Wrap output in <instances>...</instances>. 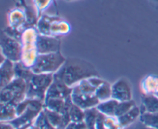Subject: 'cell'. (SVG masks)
Wrapping results in <instances>:
<instances>
[{
  "label": "cell",
  "mask_w": 158,
  "mask_h": 129,
  "mask_svg": "<svg viewBox=\"0 0 158 129\" xmlns=\"http://www.w3.org/2000/svg\"><path fill=\"white\" fill-rule=\"evenodd\" d=\"M97 76L99 77V74L92 63L76 57L66 58L60 69L53 74L54 78L60 80L70 88L84 79Z\"/></svg>",
  "instance_id": "6da1fadb"
},
{
  "label": "cell",
  "mask_w": 158,
  "mask_h": 129,
  "mask_svg": "<svg viewBox=\"0 0 158 129\" xmlns=\"http://www.w3.org/2000/svg\"><path fill=\"white\" fill-rule=\"evenodd\" d=\"M25 81L26 83V98L36 99L44 102L47 90L53 81V74L32 72Z\"/></svg>",
  "instance_id": "7a4b0ae2"
},
{
  "label": "cell",
  "mask_w": 158,
  "mask_h": 129,
  "mask_svg": "<svg viewBox=\"0 0 158 129\" xmlns=\"http://www.w3.org/2000/svg\"><path fill=\"white\" fill-rule=\"evenodd\" d=\"M38 31L33 27H28L23 31L20 43L22 44V55L20 63L26 67L33 66L38 56L36 40Z\"/></svg>",
  "instance_id": "3957f363"
},
{
  "label": "cell",
  "mask_w": 158,
  "mask_h": 129,
  "mask_svg": "<svg viewBox=\"0 0 158 129\" xmlns=\"http://www.w3.org/2000/svg\"><path fill=\"white\" fill-rule=\"evenodd\" d=\"M26 98V81L23 78L15 77L9 84L0 91V107L5 105L17 106Z\"/></svg>",
  "instance_id": "277c9868"
},
{
  "label": "cell",
  "mask_w": 158,
  "mask_h": 129,
  "mask_svg": "<svg viewBox=\"0 0 158 129\" xmlns=\"http://www.w3.org/2000/svg\"><path fill=\"white\" fill-rule=\"evenodd\" d=\"M60 52L38 54L31 70L35 74H55L66 61Z\"/></svg>",
  "instance_id": "5b68a950"
},
{
  "label": "cell",
  "mask_w": 158,
  "mask_h": 129,
  "mask_svg": "<svg viewBox=\"0 0 158 129\" xmlns=\"http://www.w3.org/2000/svg\"><path fill=\"white\" fill-rule=\"evenodd\" d=\"M27 107L20 115L10 122L15 128L34 122L39 114L44 108V102L36 99L26 98Z\"/></svg>",
  "instance_id": "8992f818"
},
{
  "label": "cell",
  "mask_w": 158,
  "mask_h": 129,
  "mask_svg": "<svg viewBox=\"0 0 158 129\" xmlns=\"http://www.w3.org/2000/svg\"><path fill=\"white\" fill-rule=\"evenodd\" d=\"M0 48L6 60L13 63L20 62L22 55V44L20 41L5 32H0Z\"/></svg>",
  "instance_id": "52a82bcc"
},
{
  "label": "cell",
  "mask_w": 158,
  "mask_h": 129,
  "mask_svg": "<svg viewBox=\"0 0 158 129\" xmlns=\"http://www.w3.org/2000/svg\"><path fill=\"white\" fill-rule=\"evenodd\" d=\"M60 46H61V41L60 39L57 38V37L38 34L36 40L38 54L60 52Z\"/></svg>",
  "instance_id": "ba28073f"
},
{
  "label": "cell",
  "mask_w": 158,
  "mask_h": 129,
  "mask_svg": "<svg viewBox=\"0 0 158 129\" xmlns=\"http://www.w3.org/2000/svg\"><path fill=\"white\" fill-rule=\"evenodd\" d=\"M112 88V98L118 101L132 100V89L130 82L125 78H120L115 82Z\"/></svg>",
  "instance_id": "9c48e42d"
},
{
  "label": "cell",
  "mask_w": 158,
  "mask_h": 129,
  "mask_svg": "<svg viewBox=\"0 0 158 129\" xmlns=\"http://www.w3.org/2000/svg\"><path fill=\"white\" fill-rule=\"evenodd\" d=\"M73 88L67 86L60 80L53 77V81L49 86L46 94V98H61L66 99L72 94Z\"/></svg>",
  "instance_id": "30bf717a"
},
{
  "label": "cell",
  "mask_w": 158,
  "mask_h": 129,
  "mask_svg": "<svg viewBox=\"0 0 158 129\" xmlns=\"http://www.w3.org/2000/svg\"><path fill=\"white\" fill-rule=\"evenodd\" d=\"M72 104L71 96L66 99L48 98L45 99L44 108L60 114H66L69 112V109Z\"/></svg>",
  "instance_id": "8fae6325"
},
{
  "label": "cell",
  "mask_w": 158,
  "mask_h": 129,
  "mask_svg": "<svg viewBox=\"0 0 158 129\" xmlns=\"http://www.w3.org/2000/svg\"><path fill=\"white\" fill-rule=\"evenodd\" d=\"M71 98L73 103L83 110L95 108L100 103V101L96 97L95 94H87L72 92Z\"/></svg>",
  "instance_id": "7c38bea8"
},
{
  "label": "cell",
  "mask_w": 158,
  "mask_h": 129,
  "mask_svg": "<svg viewBox=\"0 0 158 129\" xmlns=\"http://www.w3.org/2000/svg\"><path fill=\"white\" fill-rule=\"evenodd\" d=\"M15 78V63L6 60L0 66V91Z\"/></svg>",
  "instance_id": "4fadbf2b"
},
{
  "label": "cell",
  "mask_w": 158,
  "mask_h": 129,
  "mask_svg": "<svg viewBox=\"0 0 158 129\" xmlns=\"http://www.w3.org/2000/svg\"><path fill=\"white\" fill-rule=\"evenodd\" d=\"M45 114L51 125L57 129H65L71 122L69 114H62L55 111H50L47 108H43Z\"/></svg>",
  "instance_id": "5bb4252c"
},
{
  "label": "cell",
  "mask_w": 158,
  "mask_h": 129,
  "mask_svg": "<svg viewBox=\"0 0 158 129\" xmlns=\"http://www.w3.org/2000/svg\"><path fill=\"white\" fill-rule=\"evenodd\" d=\"M9 27L23 31L22 28L26 23V15L25 11L19 9H14L9 12L8 15Z\"/></svg>",
  "instance_id": "9a60e30c"
},
{
  "label": "cell",
  "mask_w": 158,
  "mask_h": 129,
  "mask_svg": "<svg viewBox=\"0 0 158 129\" xmlns=\"http://www.w3.org/2000/svg\"><path fill=\"white\" fill-rule=\"evenodd\" d=\"M140 88L143 94L157 95L158 94V76L153 74L146 76L142 80Z\"/></svg>",
  "instance_id": "2e32d148"
},
{
  "label": "cell",
  "mask_w": 158,
  "mask_h": 129,
  "mask_svg": "<svg viewBox=\"0 0 158 129\" xmlns=\"http://www.w3.org/2000/svg\"><path fill=\"white\" fill-rule=\"evenodd\" d=\"M140 114H141V110L136 105L134 108H131L129 111L125 113L120 117L117 118V120H118L120 125L124 128L134 123L138 118H140Z\"/></svg>",
  "instance_id": "e0dca14e"
},
{
  "label": "cell",
  "mask_w": 158,
  "mask_h": 129,
  "mask_svg": "<svg viewBox=\"0 0 158 129\" xmlns=\"http://www.w3.org/2000/svg\"><path fill=\"white\" fill-rule=\"evenodd\" d=\"M141 101L142 108H143L142 113H158V97L157 95L143 94Z\"/></svg>",
  "instance_id": "ac0fdd59"
},
{
  "label": "cell",
  "mask_w": 158,
  "mask_h": 129,
  "mask_svg": "<svg viewBox=\"0 0 158 129\" xmlns=\"http://www.w3.org/2000/svg\"><path fill=\"white\" fill-rule=\"evenodd\" d=\"M59 19L55 16L42 15L36 23V29L40 34L45 36H51L50 26L55 20Z\"/></svg>",
  "instance_id": "d6986e66"
},
{
  "label": "cell",
  "mask_w": 158,
  "mask_h": 129,
  "mask_svg": "<svg viewBox=\"0 0 158 129\" xmlns=\"http://www.w3.org/2000/svg\"><path fill=\"white\" fill-rule=\"evenodd\" d=\"M70 31V26L67 22L62 20L59 18L51 24L50 33L51 36L57 37L60 35H65L69 33Z\"/></svg>",
  "instance_id": "ffe728a7"
},
{
  "label": "cell",
  "mask_w": 158,
  "mask_h": 129,
  "mask_svg": "<svg viewBox=\"0 0 158 129\" xmlns=\"http://www.w3.org/2000/svg\"><path fill=\"white\" fill-rule=\"evenodd\" d=\"M118 103V101L111 98L110 99V100L106 101L100 102L99 105H97L96 108H97V110H98L100 112L105 114L106 116L115 117L116 108H117Z\"/></svg>",
  "instance_id": "44dd1931"
},
{
  "label": "cell",
  "mask_w": 158,
  "mask_h": 129,
  "mask_svg": "<svg viewBox=\"0 0 158 129\" xmlns=\"http://www.w3.org/2000/svg\"><path fill=\"white\" fill-rule=\"evenodd\" d=\"M97 87L93 84L92 82L89 80V77L87 79L81 80L77 84L73 87V93H81V94H95L97 90Z\"/></svg>",
  "instance_id": "7402d4cb"
},
{
  "label": "cell",
  "mask_w": 158,
  "mask_h": 129,
  "mask_svg": "<svg viewBox=\"0 0 158 129\" xmlns=\"http://www.w3.org/2000/svg\"><path fill=\"white\" fill-rule=\"evenodd\" d=\"M16 118V106L12 105H5L0 107V122H9Z\"/></svg>",
  "instance_id": "603a6c76"
},
{
  "label": "cell",
  "mask_w": 158,
  "mask_h": 129,
  "mask_svg": "<svg viewBox=\"0 0 158 129\" xmlns=\"http://www.w3.org/2000/svg\"><path fill=\"white\" fill-rule=\"evenodd\" d=\"M95 95L100 102L106 101L112 98V88L111 85L105 80L100 87L97 88Z\"/></svg>",
  "instance_id": "cb8c5ba5"
},
{
  "label": "cell",
  "mask_w": 158,
  "mask_h": 129,
  "mask_svg": "<svg viewBox=\"0 0 158 129\" xmlns=\"http://www.w3.org/2000/svg\"><path fill=\"white\" fill-rule=\"evenodd\" d=\"M140 121L144 126L158 129V113H142L140 116Z\"/></svg>",
  "instance_id": "d4e9b609"
},
{
  "label": "cell",
  "mask_w": 158,
  "mask_h": 129,
  "mask_svg": "<svg viewBox=\"0 0 158 129\" xmlns=\"http://www.w3.org/2000/svg\"><path fill=\"white\" fill-rule=\"evenodd\" d=\"M69 117L70 118L71 122L74 123H81L84 122L85 118V110L76 105L73 103L69 109Z\"/></svg>",
  "instance_id": "484cf974"
},
{
  "label": "cell",
  "mask_w": 158,
  "mask_h": 129,
  "mask_svg": "<svg viewBox=\"0 0 158 129\" xmlns=\"http://www.w3.org/2000/svg\"><path fill=\"white\" fill-rule=\"evenodd\" d=\"M98 114L99 111L96 107L85 110V118L83 122L86 125V128L96 129V122Z\"/></svg>",
  "instance_id": "4316f807"
},
{
  "label": "cell",
  "mask_w": 158,
  "mask_h": 129,
  "mask_svg": "<svg viewBox=\"0 0 158 129\" xmlns=\"http://www.w3.org/2000/svg\"><path fill=\"white\" fill-rule=\"evenodd\" d=\"M136 106V102L134 100L127 101H119L115 111V117L118 118L124 114L132 108Z\"/></svg>",
  "instance_id": "83f0119b"
},
{
  "label": "cell",
  "mask_w": 158,
  "mask_h": 129,
  "mask_svg": "<svg viewBox=\"0 0 158 129\" xmlns=\"http://www.w3.org/2000/svg\"><path fill=\"white\" fill-rule=\"evenodd\" d=\"M34 125H36L40 129H57L51 125L43 110L34 121Z\"/></svg>",
  "instance_id": "f1b7e54d"
},
{
  "label": "cell",
  "mask_w": 158,
  "mask_h": 129,
  "mask_svg": "<svg viewBox=\"0 0 158 129\" xmlns=\"http://www.w3.org/2000/svg\"><path fill=\"white\" fill-rule=\"evenodd\" d=\"M32 2L37 11L38 17L40 18L43 11H44L49 6L52 0H32Z\"/></svg>",
  "instance_id": "f546056e"
},
{
  "label": "cell",
  "mask_w": 158,
  "mask_h": 129,
  "mask_svg": "<svg viewBox=\"0 0 158 129\" xmlns=\"http://www.w3.org/2000/svg\"><path fill=\"white\" fill-rule=\"evenodd\" d=\"M105 126L106 129H123L119 123L117 118L112 117V116H106Z\"/></svg>",
  "instance_id": "4dcf8cb0"
},
{
  "label": "cell",
  "mask_w": 158,
  "mask_h": 129,
  "mask_svg": "<svg viewBox=\"0 0 158 129\" xmlns=\"http://www.w3.org/2000/svg\"><path fill=\"white\" fill-rule=\"evenodd\" d=\"M105 118H106V115L99 111L97 122H96V129H106Z\"/></svg>",
  "instance_id": "1f68e13d"
},
{
  "label": "cell",
  "mask_w": 158,
  "mask_h": 129,
  "mask_svg": "<svg viewBox=\"0 0 158 129\" xmlns=\"http://www.w3.org/2000/svg\"><path fill=\"white\" fill-rule=\"evenodd\" d=\"M86 128V125L84 122L81 123H74V122H70L65 129H84Z\"/></svg>",
  "instance_id": "d6a6232c"
},
{
  "label": "cell",
  "mask_w": 158,
  "mask_h": 129,
  "mask_svg": "<svg viewBox=\"0 0 158 129\" xmlns=\"http://www.w3.org/2000/svg\"><path fill=\"white\" fill-rule=\"evenodd\" d=\"M0 129H16L10 122H0Z\"/></svg>",
  "instance_id": "836d02e7"
},
{
  "label": "cell",
  "mask_w": 158,
  "mask_h": 129,
  "mask_svg": "<svg viewBox=\"0 0 158 129\" xmlns=\"http://www.w3.org/2000/svg\"><path fill=\"white\" fill-rule=\"evenodd\" d=\"M6 60V57H4V55H3L2 52V50H1V48H0V66H1L3 63H4V61Z\"/></svg>",
  "instance_id": "e575fe53"
},
{
  "label": "cell",
  "mask_w": 158,
  "mask_h": 129,
  "mask_svg": "<svg viewBox=\"0 0 158 129\" xmlns=\"http://www.w3.org/2000/svg\"><path fill=\"white\" fill-rule=\"evenodd\" d=\"M32 124H33V122H32V123L28 124V125H24V126H22V127H20V128H17V129H28V128H29V127L31 126V125H32Z\"/></svg>",
  "instance_id": "d590c367"
},
{
  "label": "cell",
  "mask_w": 158,
  "mask_h": 129,
  "mask_svg": "<svg viewBox=\"0 0 158 129\" xmlns=\"http://www.w3.org/2000/svg\"><path fill=\"white\" fill-rule=\"evenodd\" d=\"M150 1L153 3V5H154V6L158 8V0H150Z\"/></svg>",
  "instance_id": "8d00e7d4"
},
{
  "label": "cell",
  "mask_w": 158,
  "mask_h": 129,
  "mask_svg": "<svg viewBox=\"0 0 158 129\" xmlns=\"http://www.w3.org/2000/svg\"><path fill=\"white\" fill-rule=\"evenodd\" d=\"M28 129H40V128H39L38 127L36 126V125H34V122H33V124H32V125H31V126L29 127V128H28Z\"/></svg>",
  "instance_id": "74e56055"
},
{
  "label": "cell",
  "mask_w": 158,
  "mask_h": 129,
  "mask_svg": "<svg viewBox=\"0 0 158 129\" xmlns=\"http://www.w3.org/2000/svg\"><path fill=\"white\" fill-rule=\"evenodd\" d=\"M140 129H155V128H149V127L144 126V127H143V128H140Z\"/></svg>",
  "instance_id": "f35d334b"
},
{
  "label": "cell",
  "mask_w": 158,
  "mask_h": 129,
  "mask_svg": "<svg viewBox=\"0 0 158 129\" xmlns=\"http://www.w3.org/2000/svg\"><path fill=\"white\" fill-rule=\"evenodd\" d=\"M66 1H67V2H71V1H74V0H66Z\"/></svg>",
  "instance_id": "ab89813d"
},
{
  "label": "cell",
  "mask_w": 158,
  "mask_h": 129,
  "mask_svg": "<svg viewBox=\"0 0 158 129\" xmlns=\"http://www.w3.org/2000/svg\"><path fill=\"white\" fill-rule=\"evenodd\" d=\"M157 97H158V94H157Z\"/></svg>",
  "instance_id": "60d3db41"
},
{
  "label": "cell",
  "mask_w": 158,
  "mask_h": 129,
  "mask_svg": "<svg viewBox=\"0 0 158 129\" xmlns=\"http://www.w3.org/2000/svg\"><path fill=\"white\" fill-rule=\"evenodd\" d=\"M84 129H87V128H84Z\"/></svg>",
  "instance_id": "b9f144b4"
}]
</instances>
